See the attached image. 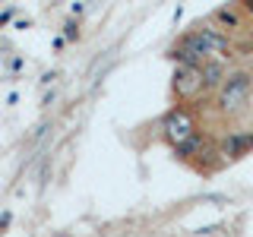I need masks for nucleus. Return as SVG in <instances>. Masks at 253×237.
Listing matches in <instances>:
<instances>
[{"label": "nucleus", "mask_w": 253, "mask_h": 237, "mask_svg": "<svg viewBox=\"0 0 253 237\" xmlns=\"http://www.w3.org/2000/svg\"><path fill=\"white\" fill-rule=\"evenodd\" d=\"M253 92V73L250 70H231L225 79V85L215 92V111L221 117H234L247 108Z\"/></svg>", "instance_id": "obj_1"}, {"label": "nucleus", "mask_w": 253, "mask_h": 237, "mask_svg": "<svg viewBox=\"0 0 253 237\" xmlns=\"http://www.w3.org/2000/svg\"><path fill=\"white\" fill-rule=\"evenodd\" d=\"M158 130H162L165 142H171V149H177L180 142L193 139L196 133H200V126H196V117H193V111H190V108H184V105H177V108H171L168 114L162 117Z\"/></svg>", "instance_id": "obj_2"}, {"label": "nucleus", "mask_w": 253, "mask_h": 237, "mask_svg": "<svg viewBox=\"0 0 253 237\" xmlns=\"http://www.w3.org/2000/svg\"><path fill=\"white\" fill-rule=\"evenodd\" d=\"M171 92L174 98L180 101H193L206 95V85H203V67H177L174 70V79H171Z\"/></svg>", "instance_id": "obj_3"}, {"label": "nucleus", "mask_w": 253, "mask_h": 237, "mask_svg": "<svg viewBox=\"0 0 253 237\" xmlns=\"http://www.w3.org/2000/svg\"><path fill=\"white\" fill-rule=\"evenodd\" d=\"M253 152V126H237V130H228L225 136L218 139V155L221 161H237V158Z\"/></svg>", "instance_id": "obj_4"}, {"label": "nucleus", "mask_w": 253, "mask_h": 237, "mask_svg": "<svg viewBox=\"0 0 253 237\" xmlns=\"http://www.w3.org/2000/svg\"><path fill=\"white\" fill-rule=\"evenodd\" d=\"M212 26H218L221 32H241L244 26H247V16H244L241 6H218L215 13H212Z\"/></svg>", "instance_id": "obj_5"}, {"label": "nucleus", "mask_w": 253, "mask_h": 237, "mask_svg": "<svg viewBox=\"0 0 253 237\" xmlns=\"http://www.w3.org/2000/svg\"><path fill=\"white\" fill-rule=\"evenodd\" d=\"M228 60H209L203 67V85H206V92H218L221 85H225V79H228Z\"/></svg>", "instance_id": "obj_6"}, {"label": "nucleus", "mask_w": 253, "mask_h": 237, "mask_svg": "<svg viewBox=\"0 0 253 237\" xmlns=\"http://www.w3.org/2000/svg\"><path fill=\"white\" fill-rule=\"evenodd\" d=\"M174 155L180 158V161H193L196 155H209V139L203 136V133H196L193 139H187V142H180L177 149H174Z\"/></svg>", "instance_id": "obj_7"}, {"label": "nucleus", "mask_w": 253, "mask_h": 237, "mask_svg": "<svg viewBox=\"0 0 253 237\" xmlns=\"http://www.w3.org/2000/svg\"><path fill=\"white\" fill-rule=\"evenodd\" d=\"M241 10H244V16L253 22V3H241Z\"/></svg>", "instance_id": "obj_8"}, {"label": "nucleus", "mask_w": 253, "mask_h": 237, "mask_svg": "<svg viewBox=\"0 0 253 237\" xmlns=\"http://www.w3.org/2000/svg\"><path fill=\"white\" fill-rule=\"evenodd\" d=\"M76 35H79L76 26H73V22H67V38H76Z\"/></svg>", "instance_id": "obj_9"}]
</instances>
